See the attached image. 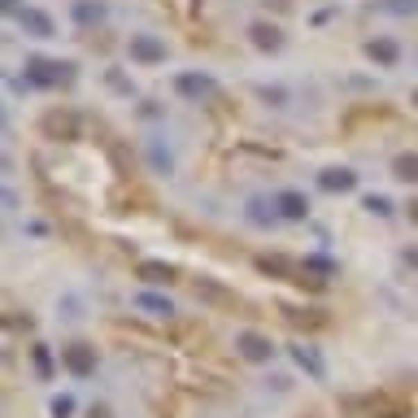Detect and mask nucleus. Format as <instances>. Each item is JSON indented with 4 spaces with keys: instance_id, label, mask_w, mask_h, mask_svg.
<instances>
[{
    "instance_id": "1",
    "label": "nucleus",
    "mask_w": 418,
    "mask_h": 418,
    "mask_svg": "<svg viewBox=\"0 0 418 418\" xmlns=\"http://www.w3.org/2000/svg\"><path fill=\"white\" fill-rule=\"evenodd\" d=\"M74 66H66V61H44V57H31L26 61V83H35V87H61V83H70V74Z\"/></svg>"
},
{
    "instance_id": "2",
    "label": "nucleus",
    "mask_w": 418,
    "mask_h": 418,
    "mask_svg": "<svg viewBox=\"0 0 418 418\" xmlns=\"http://www.w3.org/2000/svg\"><path fill=\"white\" fill-rule=\"evenodd\" d=\"M61 362H66L70 375L87 379L96 371V349H87V344H66V349H61Z\"/></svg>"
},
{
    "instance_id": "3",
    "label": "nucleus",
    "mask_w": 418,
    "mask_h": 418,
    "mask_svg": "<svg viewBox=\"0 0 418 418\" xmlns=\"http://www.w3.org/2000/svg\"><path fill=\"white\" fill-rule=\"evenodd\" d=\"M44 135L48 140H74L78 135V118L70 109H53V114H44Z\"/></svg>"
},
{
    "instance_id": "4",
    "label": "nucleus",
    "mask_w": 418,
    "mask_h": 418,
    "mask_svg": "<svg viewBox=\"0 0 418 418\" xmlns=\"http://www.w3.org/2000/svg\"><path fill=\"white\" fill-rule=\"evenodd\" d=\"M131 57L140 66H157V61H166V44L157 35H131Z\"/></svg>"
},
{
    "instance_id": "5",
    "label": "nucleus",
    "mask_w": 418,
    "mask_h": 418,
    "mask_svg": "<svg viewBox=\"0 0 418 418\" xmlns=\"http://www.w3.org/2000/svg\"><path fill=\"white\" fill-rule=\"evenodd\" d=\"M235 349L244 353L249 362H270V353H275V349H270V340H266V335H257V331H244L235 340Z\"/></svg>"
},
{
    "instance_id": "6",
    "label": "nucleus",
    "mask_w": 418,
    "mask_h": 418,
    "mask_svg": "<svg viewBox=\"0 0 418 418\" xmlns=\"http://www.w3.org/2000/svg\"><path fill=\"white\" fill-rule=\"evenodd\" d=\"M275 209H279V218L301 222L305 214H310V201H305L301 192H279V197H275Z\"/></svg>"
},
{
    "instance_id": "7",
    "label": "nucleus",
    "mask_w": 418,
    "mask_h": 418,
    "mask_svg": "<svg viewBox=\"0 0 418 418\" xmlns=\"http://www.w3.org/2000/svg\"><path fill=\"white\" fill-rule=\"evenodd\" d=\"M18 22H22V31H31L35 40H48V35H53V18H48V13H40V9H22Z\"/></svg>"
},
{
    "instance_id": "8",
    "label": "nucleus",
    "mask_w": 418,
    "mask_h": 418,
    "mask_svg": "<svg viewBox=\"0 0 418 418\" xmlns=\"http://www.w3.org/2000/svg\"><path fill=\"white\" fill-rule=\"evenodd\" d=\"M353 183H358V174H353V170H323V174H318V187H323V192H349Z\"/></svg>"
},
{
    "instance_id": "9",
    "label": "nucleus",
    "mask_w": 418,
    "mask_h": 418,
    "mask_svg": "<svg viewBox=\"0 0 418 418\" xmlns=\"http://www.w3.org/2000/svg\"><path fill=\"white\" fill-rule=\"evenodd\" d=\"M197 296L201 301H214V305H227V310H235V305H240L227 287H218V283H209V279H197Z\"/></svg>"
},
{
    "instance_id": "10",
    "label": "nucleus",
    "mask_w": 418,
    "mask_h": 418,
    "mask_svg": "<svg viewBox=\"0 0 418 418\" xmlns=\"http://www.w3.org/2000/svg\"><path fill=\"white\" fill-rule=\"evenodd\" d=\"M371 414H383V418H410V406L396 396H371Z\"/></svg>"
},
{
    "instance_id": "11",
    "label": "nucleus",
    "mask_w": 418,
    "mask_h": 418,
    "mask_svg": "<svg viewBox=\"0 0 418 418\" xmlns=\"http://www.w3.org/2000/svg\"><path fill=\"white\" fill-rule=\"evenodd\" d=\"M135 275H140L144 283H170V279H174V266H166V262H140Z\"/></svg>"
},
{
    "instance_id": "12",
    "label": "nucleus",
    "mask_w": 418,
    "mask_h": 418,
    "mask_svg": "<svg viewBox=\"0 0 418 418\" xmlns=\"http://www.w3.org/2000/svg\"><path fill=\"white\" fill-rule=\"evenodd\" d=\"M174 87H179L183 96H209V92H214V83H209L205 74H179V78H174Z\"/></svg>"
},
{
    "instance_id": "13",
    "label": "nucleus",
    "mask_w": 418,
    "mask_h": 418,
    "mask_svg": "<svg viewBox=\"0 0 418 418\" xmlns=\"http://www.w3.org/2000/svg\"><path fill=\"white\" fill-rule=\"evenodd\" d=\"M292 358H296L301 371H310L314 379H323V375H327V366H323V358H318L314 349H305V344H301V349H292Z\"/></svg>"
},
{
    "instance_id": "14",
    "label": "nucleus",
    "mask_w": 418,
    "mask_h": 418,
    "mask_svg": "<svg viewBox=\"0 0 418 418\" xmlns=\"http://www.w3.org/2000/svg\"><path fill=\"white\" fill-rule=\"evenodd\" d=\"M366 53H371L379 66H396V57H401V48L392 44V40H371L366 44Z\"/></svg>"
},
{
    "instance_id": "15",
    "label": "nucleus",
    "mask_w": 418,
    "mask_h": 418,
    "mask_svg": "<svg viewBox=\"0 0 418 418\" xmlns=\"http://www.w3.org/2000/svg\"><path fill=\"white\" fill-rule=\"evenodd\" d=\"M249 35H253V44H257V48H279V44H283L279 26H266V22H253Z\"/></svg>"
},
{
    "instance_id": "16",
    "label": "nucleus",
    "mask_w": 418,
    "mask_h": 418,
    "mask_svg": "<svg viewBox=\"0 0 418 418\" xmlns=\"http://www.w3.org/2000/svg\"><path fill=\"white\" fill-rule=\"evenodd\" d=\"M392 170H396V179L418 183V153H401L396 162H392Z\"/></svg>"
},
{
    "instance_id": "17",
    "label": "nucleus",
    "mask_w": 418,
    "mask_h": 418,
    "mask_svg": "<svg viewBox=\"0 0 418 418\" xmlns=\"http://www.w3.org/2000/svg\"><path fill=\"white\" fill-rule=\"evenodd\" d=\"M135 305H140V310H149V314H157V318L174 314V310H170V301H166V296H153V292H140V296H135Z\"/></svg>"
},
{
    "instance_id": "18",
    "label": "nucleus",
    "mask_w": 418,
    "mask_h": 418,
    "mask_svg": "<svg viewBox=\"0 0 418 418\" xmlns=\"http://www.w3.org/2000/svg\"><path fill=\"white\" fill-rule=\"evenodd\" d=\"M74 18L83 22V26H92V22H101V18H105V9L96 5V0H74Z\"/></svg>"
},
{
    "instance_id": "19",
    "label": "nucleus",
    "mask_w": 418,
    "mask_h": 418,
    "mask_svg": "<svg viewBox=\"0 0 418 418\" xmlns=\"http://www.w3.org/2000/svg\"><path fill=\"white\" fill-rule=\"evenodd\" d=\"M257 266L266 275H292V262H283V257H257Z\"/></svg>"
},
{
    "instance_id": "20",
    "label": "nucleus",
    "mask_w": 418,
    "mask_h": 418,
    "mask_svg": "<svg viewBox=\"0 0 418 418\" xmlns=\"http://www.w3.org/2000/svg\"><path fill=\"white\" fill-rule=\"evenodd\" d=\"M383 9L396 13V18H406V13H418V0H383Z\"/></svg>"
},
{
    "instance_id": "21",
    "label": "nucleus",
    "mask_w": 418,
    "mask_h": 418,
    "mask_svg": "<svg viewBox=\"0 0 418 418\" xmlns=\"http://www.w3.org/2000/svg\"><path fill=\"white\" fill-rule=\"evenodd\" d=\"M35 371L48 379V375H53V358H48V349L44 344H35Z\"/></svg>"
},
{
    "instance_id": "22",
    "label": "nucleus",
    "mask_w": 418,
    "mask_h": 418,
    "mask_svg": "<svg viewBox=\"0 0 418 418\" xmlns=\"http://www.w3.org/2000/svg\"><path fill=\"white\" fill-rule=\"evenodd\" d=\"M70 414H74V401L70 396H57L53 401V418H70Z\"/></svg>"
},
{
    "instance_id": "23",
    "label": "nucleus",
    "mask_w": 418,
    "mask_h": 418,
    "mask_svg": "<svg viewBox=\"0 0 418 418\" xmlns=\"http://www.w3.org/2000/svg\"><path fill=\"white\" fill-rule=\"evenodd\" d=\"M366 209H371V214H392L388 197H366Z\"/></svg>"
},
{
    "instance_id": "24",
    "label": "nucleus",
    "mask_w": 418,
    "mask_h": 418,
    "mask_svg": "<svg viewBox=\"0 0 418 418\" xmlns=\"http://www.w3.org/2000/svg\"><path fill=\"white\" fill-rule=\"evenodd\" d=\"M410 218H414V222H418V201H410Z\"/></svg>"
},
{
    "instance_id": "25",
    "label": "nucleus",
    "mask_w": 418,
    "mask_h": 418,
    "mask_svg": "<svg viewBox=\"0 0 418 418\" xmlns=\"http://www.w3.org/2000/svg\"><path fill=\"white\" fill-rule=\"evenodd\" d=\"M414 105H418V92H414Z\"/></svg>"
}]
</instances>
